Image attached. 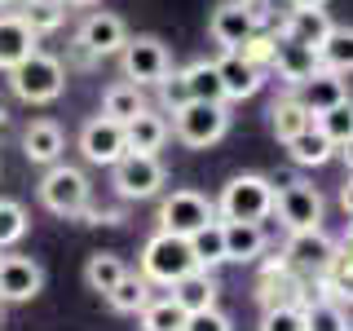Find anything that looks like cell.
<instances>
[{
    "label": "cell",
    "instance_id": "47",
    "mask_svg": "<svg viewBox=\"0 0 353 331\" xmlns=\"http://www.w3.org/2000/svg\"><path fill=\"white\" fill-rule=\"evenodd\" d=\"M345 239H349V243H353V217H349V234H345Z\"/></svg>",
    "mask_w": 353,
    "mask_h": 331
},
{
    "label": "cell",
    "instance_id": "31",
    "mask_svg": "<svg viewBox=\"0 0 353 331\" xmlns=\"http://www.w3.org/2000/svg\"><path fill=\"white\" fill-rule=\"evenodd\" d=\"M128 274V265H124V257H115V252H93L88 257V265H84V283L93 287V292H110L119 279Z\"/></svg>",
    "mask_w": 353,
    "mask_h": 331
},
{
    "label": "cell",
    "instance_id": "7",
    "mask_svg": "<svg viewBox=\"0 0 353 331\" xmlns=\"http://www.w3.org/2000/svg\"><path fill=\"white\" fill-rule=\"evenodd\" d=\"M208 221H216V203L208 194H199V190H172L159 203V230H168V234L190 239L194 230L208 225Z\"/></svg>",
    "mask_w": 353,
    "mask_h": 331
},
{
    "label": "cell",
    "instance_id": "13",
    "mask_svg": "<svg viewBox=\"0 0 353 331\" xmlns=\"http://www.w3.org/2000/svg\"><path fill=\"white\" fill-rule=\"evenodd\" d=\"M128 40V27L119 14H88L80 36H75V44L88 53V58H110V53H119Z\"/></svg>",
    "mask_w": 353,
    "mask_h": 331
},
{
    "label": "cell",
    "instance_id": "39",
    "mask_svg": "<svg viewBox=\"0 0 353 331\" xmlns=\"http://www.w3.org/2000/svg\"><path fill=\"white\" fill-rule=\"evenodd\" d=\"M261 331H305V305H274V309H265Z\"/></svg>",
    "mask_w": 353,
    "mask_h": 331
},
{
    "label": "cell",
    "instance_id": "40",
    "mask_svg": "<svg viewBox=\"0 0 353 331\" xmlns=\"http://www.w3.org/2000/svg\"><path fill=\"white\" fill-rule=\"evenodd\" d=\"M239 53H243L248 62H256L261 71H265V66L274 62V36H261V31H252V36L239 44Z\"/></svg>",
    "mask_w": 353,
    "mask_h": 331
},
{
    "label": "cell",
    "instance_id": "20",
    "mask_svg": "<svg viewBox=\"0 0 353 331\" xmlns=\"http://www.w3.org/2000/svg\"><path fill=\"white\" fill-rule=\"evenodd\" d=\"M283 146L292 154V163H301V168H323V163H331V154H336V141L318 128V119L309 128H301L292 141H283Z\"/></svg>",
    "mask_w": 353,
    "mask_h": 331
},
{
    "label": "cell",
    "instance_id": "44",
    "mask_svg": "<svg viewBox=\"0 0 353 331\" xmlns=\"http://www.w3.org/2000/svg\"><path fill=\"white\" fill-rule=\"evenodd\" d=\"M336 154L345 159V168L353 172V137H345V141H340V146H336Z\"/></svg>",
    "mask_w": 353,
    "mask_h": 331
},
{
    "label": "cell",
    "instance_id": "4",
    "mask_svg": "<svg viewBox=\"0 0 353 331\" xmlns=\"http://www.w3.org/2000/svg\"><path fill=\"white\" fill-rule=\"evenodd\" d=\"M190 270H199L190 239L168 234V230H159L154 239H146V248H141V274H146L154 287H172L181 274H190Z\"/></svg>",
    "mask_w": 353,
    "mask_h": 331
},
{
    "label": "cell",
    "instance_id": "14",
    "mask_svg": "<svg viewBox=\"0 0 353 331\" xmlns=\"http://www.w3.org/2000/svg\"><path fill=\"white\" fill-rule=\"evenodd\" d=\"M216 75H221V93H225V102H243V97L261 93V66L248 62L239 49H225L216 58Z\"/></svg>",
    "mask_w": 353,
    "mask_h": 331
},
{
    "label": "cell",
    "instance_id": "6",
    "mask_svg": "<svg viewBox=\"0 0 353 331\" xmlns=\"http://www.w3.org/2000/svg\"><path fill=\"white\" fill-rule=\"evenodd\" d=\"M163 181H168V172H163L159 154H119L115 163H110V185H115V194L124 199V203H137V199H154L163 190Z\"/></svg>",
    "mask_w": 353,
    "mask_h": 331
},
{
    "label": "cell",
    "instance_id": "34",
    "mask_svg": "<svg viewBox=\"0 0 353 331\" xmlns=\"http://www.w3.org/2000/svg\"><path fill=\"white\" fill-rule=\"evenodd\" d=\"M18 18L27 22L36 36H49V31H58V27H62V18H66V0H27V9H22Z\"/></svg>",
    "mask_w": 353,
    "mask_h": 331
},
{
    "label": "cell",
    "instance_id": "17",
    "mask_svg": "<svg viewBox=\"0 0 353 331\" xmlns=\"http://www.w3.org/2000/svg\"><path fill=\"white\" fill-rule=\"evenodd\" d=\"M168 137H172V124L150 106H141L124 124V141H128V150H137V154H159L168 146Z\"/></svg>",
    "mask_w": 353,
    "mask_h": 331
},
{
    "label": "cell",
    "instance_id": "50",
    "mask_svg": "<svg viewBox=\"0 0 353 331\" xmlns=\"http://www.w3.org/2000/svg\"><path fill=\"white\" fill-rule=\"evenodd\" d=\"M252 5H256V0H252Z\"/></svg>",
    "mask_w": 353,
    "mask_h": 331
},
{
    "label": "cell",
    "instance_id": "48",
    "mask_svg": "<svg viewBox=\"0 0 353 331\" xmlns=\"http://www.w3.org/2000/svg\"><path fill=\"white\" fill-rule=\"evenodd\" d=\"M5 5H14V0H0V9H5Z\"/></svg>",
    "mask_w": 353,
    "mask_h": 331
},
{
    "label": "cell",
    "instance_id": "46",
    "mask_svg": "<svg viewBox=\"0 0 353 331\" xmlns=\"http://www.w3.org/2000/svg\"><path fill=\"white\" fill-rule=\"evenodd\" d=\"M66 5H97V0H66Z\"/></svg>",
    "mask_w": 353,
    "mask_h": 331
},
{
    "label": "cell",
    "instance_id": "10",
    "mask_svg": "<svg viewBox=\"0 0 353 331\" xmlns=\"http://www.w3.org/2000/svg\"><path fill=\"white\" fill-rule=\"evenodd\" d=\"M80 154L88 163H102V168H110V163L119 159V154H128V141H124V124L119 119H88V124L80 128Z\"/></svg>",
    "mask_w": 353,
    "mask_h": 331
},
{
    "label": "cell",
    "instance_id": "38",
    "mask_svg": "<svg viewBox=\"0 0 353 331\" xmlns=\"http://www.w3.org/2000/svg\"><path fill=\"white\" fill-rule=\"evenodd\" d=\"M318 128H323L336 146L345 137H353V102H349V97H345V102H336V106H327L323 115H318Z\"/></svg>",
    "mask_w": 353,
    "mask_h": 331
},
{
    "label": "cell",
    "instance_id": "15",
    "mask_svg": "<svg viewBox=\"0 0 353 331\" xmlns=\"http://www.w3.org/2000/svg\"><path fill=\"white\" fill-rule=\"evenodd\" d=\"M331 252H336V243H331L323 234V225H318V230H296V234L287 239L283 261L292 265V270H301V274H323L327 261H331Z\"/></svg>",
    "mask_w": 353,
    "mask_h": 331
},
{
    "label": "cell",
    "instance_id": "16",
    "mask_svg": "<svg viewBox=\"0 0 353 331\" xmlns=\"http://www.w3.org/2000/svg\"><path fill=\"white\" fill-rule=\"evenodd\" d=\"M296 93H301V102L314 110V119H318L327 106L345 102V97H349V84H345V75H340V71H331V66L318 62V71L305 75V80L296 84Z\"/></svg>",
    "mask_w": 353,
    "mask_h": 331
},
{
    "label": "cell",
    "instance_id": "43",
    "mask_svg": "<svg viewBox=\"0 0 353 331\" xmlns=\"http://www.w3.org/2000/svg\"><path fill=\"white\" fill-rule=\"evenodd\" d=\"M340 208H345V217H353V172H349V181L340 185Z\"/></svg>",
    "mask_w": 353,
    "mask_h": 331
},
{
    "label": "cell",
    "instance_id": "12",
    "mask_svg": "<svg viewBox=\"0 0 353 331\" xmlns=\"http://www.w3.org/2000/svg\"><path fill=\"white\" fill-rule=\"evenodd\" d=\"M44 287V270L31 257H0V305L36 301Z\"/></svg>",
    "mask_w": 353,
    "mask_h": 331
},
{
    "label": "cell",
    "instance_id": "26",
    "mask_svg": "<svg viewBox=\"0 0 353 331\" xmlns=\"http://www.w3.org/2000/svg\"><path fill=\"white\" fill-rule=\"evenodd\" d=\"M150 287H154V283L146 279V274H124V279H119V283L106 292V305L115 309V314H141V309L154 301Z\"/></svg>",
    "mask_w": 353,
    "mask_h": 331
},
{
    "label": "cell",
    "instance_id": "41",
    "mask_svg": "<svg viewBox=\"0 0 353 331\" xmlns=\"http://www.w3.org/2000/svg\"><path fill=\"white\" fill-rule=\"evenodd\" d=\"M159 97H163V106H168V110H176V106H185V102H190V88H185V75L181 71H168V75H163V80H159Z\"/></svg>",
    "mask_w": 353,
    "mask_h": 331
},
{
    "label": "cell",
    "instance_id": "18",
    "mask_svg": "<svg viewBox=\"0 0 353 331\" xmlns=\"http://www.w3.org/2000/svg\"><path fill=\"white\" fill-rule=\"evenodd\" d=\"M274 71L283 75L287 84H301L305 75L318 71V49H309V44L292 40V36H274Z\"/></svg>",
    "mask_w": 353,
    "mask_h": 331
},
{
    "label": "cell",
    "instance_id": "45",
    "mask_svg": "<svg viewBox=\"0 0 353 331\" xmlns=\"http://www.w3.org/2000/svg\"><path fill=\"white\" fill-rule=\"evenodd\" d=\"M292 5H327V0H292Z\"/></svg>",
    "mask_w": 353,
    "mask_h": 331
},
{
    "label": "cell",
    "instance_id": "23",
    "mask_svg": "<svg viewBox=\"0 0 353 331\" xmlns=\"http://www.w3.org/2000/svg\"><path fill=\"white\" fill-rule=\"evenodd\" d=\"M221 234H225V261H256L265 252V230L261 221H221Z\"/></svg>",
    "mask_w": 353,
    "mask_h": 331
},
{
    "label": "cell",
    "instance_id": "33",
    "mask_svg": "<svg viewBox=\"0 0 353 331\" xmlns=\"http://www.w3.org/2000/svg\"><path fill=\"white\" fill-rule=\"evenodd\" d=\"M190 248H194L199 270H212V265L225 261V234H221V221H208L203 230H194V234H190Z\"/></svg>",
    "mask_w": 353,
    "mask_h": 331
},
{
    "label": "cell",
    "instance_id": "42",
    "mask_svg": "<svg viewBox=\"0 0 353 331\" xmlns=\"http://www.w3.org/2000/svg\"><path fill=\"white\" fill-rule=\"evenodd\" d=\"M185 331H230V318L212 305V309H199V314L185 318Z\"/></svg>",
    "mask_w": 353,
    "mask_h": 331
},
{
    "label": "cell",
    "instance_id": "27",
    "mask_svg": "<svg viewBox=\"0 0 353 331\" xmlns=\"http://www.w3.org/2000/svg\"><path fill=\"white\" fill-rule=\"evenodd\" d=\"M141 106H146V97H141V84H132V80L110 84L106 93H102V115L106 119H119V124H128Z\"/></svg>",
    "mask_w": 353,
    "mask_h": 331
},
{
    "label": "cell",
    "instance_id": "22",
    "mask_svg": "<svg viewBox=\"0 0 353 331\" xmlns=\"http://www.w3.org/2000/svg\"><path fill=\"white\" fill-rule=\"evenodd\" d=\"M36 40L40 36L18 14H5V18H0V71H14L27 53H36Z\"/></svg>",
    "mask_w": 353,
    "mask_h": 331
},
{
    "label": "cell",
    "instance_id": "24",
    "mask_svg": "<svg viewBox=\"0 0 353 331\" xmlns=\"http://www.w3.org/2000/svg\"><path fill=\"white\" fill-rule=\"evenodd\" d=\"M172 301L185 309V314H199V309H212L216 305V279L212 270H190L172 283Z\"/></svg>",
    "mask_w": 353,
    "mask_h": 331
},
{
    "label": "cell",
    "instance_id": "37",
    "mask_svg": "<svg viewBox=\"0 0 353 331\" xmlns=\"http://www.w3.org/2000/svg\"><path fill=\"white\" fill-rule=\"evenodd\" d=\"M305 331H349V318L336 301H314L305 305Z\"/></svg>",
    "mask_w": 353,
    "mask_h": 331
},
{
    "label": "cell",
    "instance_id": "35",
    "mask_svg": "<svg viewBox=\"0 0 353 331\" xmlns=\"http://www.w3.org/2000/svg\"><path fill=\"white\" fill-rule=\"evenodd\" d=\"M323 279L336 287L340 296H349L353 301V243L345 239L336 252H331V261H327V270H323Z\"/></svg>",
    "mask_w": 353,
    "mask_h": 331
},
{
    "label": "cell",
    "instance_id": "9",
    "mask_svg": "<svg viewBox=\"0 0 353 331\" xmlns=\"http://www.w3.org/2000/svg\"><path fill=\"white\" fill-rule=\"evenodd\" d=\"M119 62H124V75L132 84H159L163 75L172 71V58H168V49H163V40H154V36H132L124 40V49H119Z\"/></svg>",
    "mask_w": 353,
    "mask_h": 331
},
{
    "label": "cell",
    "instance_id": "36",
    "mask_svg": "<svg viewBox=\"0 0 353 331\" xmlns=\"http://www.w3.org/2000/svg\"><path fill=\"white\" fill-rule=\"evenodd\" d=\"M27 225H31L27 208H22L18 199H0V248H14V243H22Z\"/></svg>",
    "mask_w": 353,
    "mask_h": 331
},
{
    "label": "cell",
    "instance_id": "19",
    "mask_svg": "<svg viewBox=\"0 0 353 331\" xmlns=\"http://www.w3.org/2000/svg\"><path fill=\"white\" fill-rule=\"evenodd\" d=\"M66 150V137L62 128L53 124V119H31L27 132H22V154H27L31 163H40V168H49V163H58Z\"/></svg>",
    "mask_w": 353,
    "mask_h": 331
},
{
    "label": "cell",
    "instance_id": "25",
    "mask_svg": "<svg viewBox=\"0 0 353 331\" xmlns=\"http://www.w3.org/2000/svg\"><path fill=\"white\" fill-rule=\"evenodd\" d=\"M309 124H314V110L301 102V93H287V97H279V102L270 106V128H274L279 141H292L296 132L309 128Z\"/></svg>",
    "mask_w": 353,
    "mask_h": 331
},
{
    "label": "cell",
    "instance_id": "5",
    "mask_svg": "<svg viewBox=\"0 0 353 331\" xmlns=\"http://www.w3.org/2000/svg\"><path fill=\"white\" fill-rule=\"evenodd\" d=\"M172 132L181 146L208 150L230 132V110H225V102H185L172 110Z\"/></svg>",
    "mask_w": 353,
    "mask_h": 331
},
{
    "label": "cell",
    "instance_id": "8",
    "mask_svg": "<svg viewBox=\"0 0 353 331\" xmlns=\"http://www.w3.org/2000/svg\"><path fill=\"white\" fill-rule=\"evenodd\" d=\"M274 217L283 221L287 234H296V230H318L323 225V194L309 181H287L283 190H274Z\"/></svg>",
    "mask_w": 353,
    "mask_h": 331
},
{
    "label": "cell",
    "instance_id": "49",
    "mask_svg": "<svg viewBox=\"0 0 353 331\" xmlns=\"http://www.w3.org/2000/svg\"><path fill=\"white\" fill-rule=\"evenodd\" d=\"M0 124H5V106H0Z\"/></svg>",
    "mask_w": 353,
    "mask_h": 331
},
{
    "label": "cell",
    "instance_id": "30",
    "mask_svg": "<svg viewBox=\"0 0 353 331\" xmlns=\"http://www.w3.org/2000/svg\"><path fill=\"white\" fill-rule=\"evenodd\" d=\"M185 88H190V102H225V93H221V75H216V62L199 58L185 66Z\"/></svg>",
    "mask_w": 353,
    "mask_h": 331
},
{
    "label": "cell",
    "instance_id": "11",
    "mask_svg": "<svg viewBox=\"0 0 353 331\" xmlns=\"http://www.w3.org/2000/svg\"><path fill=\"white\" fill-rule=\"evenodd\" d=\"M252 31H256V9H252V0H225V5H216L212 18H208V36H212L221 49H239Z\"/></svg>",
    "mask_w": 353,
    "mask_h": 331
},
{
    "label": "cell",
    "instance_id": "21",
    "mask_svg": "<svg viewBox=\"0 0 353 331\" xmlns=\"http://www.w3.org/2000/svg\"><path fill=\"white\" fill-rule=\"evenodd\" d=\"M331 27H336V22L327 18L323 5H296L292 14H287V22H283V36H292V40L309 44V49H318V44L327 40Z\"/></svg>",
    "mask_w": 353,
    "mask_h": 331
},
{
    "label": "cell",
    "instance_id": "3",
    "mask_svg": "<svg viewBox=\"0 0 353 331\" xmlns=\"http://www.w3.org/2000/svg\"><path fill=\"white\" fill-rule=\"evenodd\" d=\"M274 190L279 185L261 172H239L225 181V190L216 199V212L225 221H265L274 212Z\"/></svg>",
    "mask_w": 353,
    "mask_h": 331
},
{
    "label": "cell",
    "instance_id": "32",
    "mask_svg": "<svg viewBox=\"0 0 353 331\" xmlns=\"http://www.w3.org/2000/svg\"><path fill=\"white\" fill-rule=\"evenodd\" d=\"M137 318H141V331H185V318L190 314L172 296H163V301H150Z\"/></svg>",
    "mask_w": 353,
    "mask_h": 331
},
{
    "label": "cell",
    "instance_id": "1",
    "mask_svg": "<svg viewBox=\"0 0 353 331\" xmlns=\"http://www.w3.org/2000/svg\"><path fill=\"white\" fill-rule=\"evenodd\" d=\"M9 75V88H14V97H22L27 106H49V102H58L62 97V88H66V66L53 58V53H27L14 71H5Z\"/></svg>",
    "mask_w": 353,
    "mask_h": 331
},
{
    "label": "cell",
    "instance_id": "28",
    "mask_svg": "<svg viewBox=\"0 0 353 331\" xmlns=\"http://www.w3.org/2000/svg\"><path fill=\"white\" fill-rule=\"evenodd\" d=\"M261 305L265 309H274V305H296L292 301V296H296V279H292V265H287V261H279V265H270V270H265L261 274Z\"/></svg>",
    "mask_w": 353,
    "mask_h": 331
},
{
    "label": "cell",
    "instance_id": "2",
    "mask_svg": "<svg viewBox=\"0 0 353 331\" xmlns=\"http://www.w3.org/2000/svg\"><path fill=\"white\" fill-rule=\"evenodd\" d=\"M36 194H40V203L49 208L53 217H62V221H75L88 208V199H93V185H88V177L75 168V163H49L40 177V185H36Z\"/></svg>",
    "mask_w": 353,
    "mask_h": 331
},
{
    "label": "cell",
    "instance_id": "29",
    "mask_svg": "<svg viewBox=\"0 0 353 331\" xmlns=\"http://www.w3.org/2000/svg\"><path fill=\"white\" fill-rule=\"evenodd\" d=\"M318 62L340 75H353V27H331L327 40L318 44Z\"/></svg>",
    "mask_w": 353,
    "mask_h": 331
}]
</instances>
